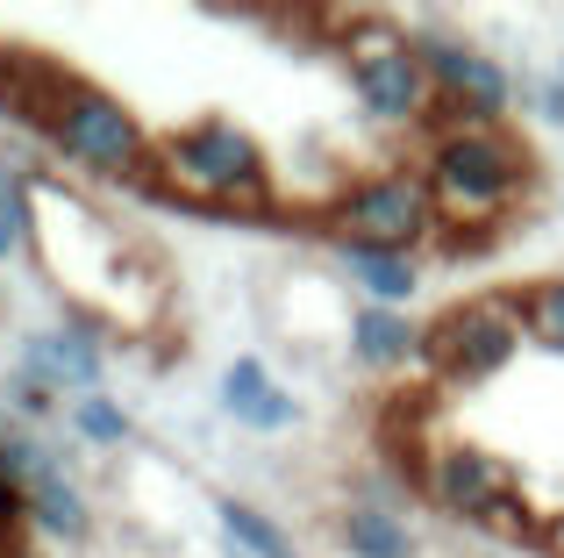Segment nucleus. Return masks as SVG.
<instances>
[{
    "label": "nucleus",
    "mask_w": 564,
    "mask_h": 558,
    "mask_svg": "<svg viewBox=\"0 0 564 558\" xmlns=\"http://www.w3.org/2000/svg\"><path fill=\"white\" fill-rule=\"evenodd\" d=\"M422 180L436 194L443 237H486L500 229L514 208L529 201V180H536V158L529 143H514L508 129H436L422 151Z\"/></svg>",
    "instance_id": "1"
},
{
    "label": "nucleus",
    "mask_w": 564,
    "mask_h": 558,
    "mask_svg": "<svg viewBox=\"0 0 564 558\" xmlns=\"http://www.w3.org/2000/svg\"><path fill=\"white\" fill-rule=\"evenodd\" d=\"M158 194L193 201V208H236V215H264L272 208V158L229 115H207V122L165 129L151 151V180Z\"/></svg>",
    "instance_id": "2"
},
{
    "label": "nucleus",
    "mask_w": 564,
    "mask_h": 558,
    "mask_svg": "<svg viewBox=\"0 0 564 558\" xmlns=\"http://www.w3.org/2000/svg\"><path fill=\"white\" fill-rule=\"evenodd\" d=\"M329 22L344 29V72H350V86H358L365 115H372L379 129L436 122V86H429L408 29L386 22V14H329Z\"/></svg>",
    "instance_id": "3"
},
{
    "label": "nucleus",
    "mask_w": 564,
    "mask_h": 558,
    "mask_svg": "<svg viewBox=\"0 0 564 558\" xmlns=\"http://www.w3.org/2000/svg\"><path fill=\"white\" fill-rule=\"evenodd\" d=\"M43 137H51V151L65 158L72 172H94V180H137V186L151 180L158 137L137 122V108H129V100L108 94V86L72 79V94L51 108Z\"/></svg>",
    "instance_id": "4"
},
{
    "label": "nucleus",
    "mask_w": 564,
    "mask_h": 558,
    "mask_svg": "<svg viewBox=\"0 0 564 558\" xmlns=\"http://www.w3.org/2000/svg\"><path fill=\"white\" fill-rule=\"evenodd\" d=\"M329 229L336 244H372V251H422L429 237H443L436 194H429L422 165H386L350 180L329 201Z\"/></svg>",
    "instance_id": "5"
},
{
    "label": "nucleus",
    "mask_w": 564,
    "mask_h": 558,
    "mask_svg": "<svg viewBox=\"0 0 564 558\" xmlns=\"http://www.w3.org/2000/svg\"><path fill=\"white\" fill-rule=\"evenodd\" d=\"M529 344V315L522 293H471V301L443 308L429 322V373L443 387H479V379H500Z\"/></svg>",
    "instance_id": "6"
},
{
    "label": "nucleus",
    "mask_w": 564,
    "mask_h": 558,
    "mask_svg": "<svg viewBox=\"0 0 564 558\" xmlns=\"http://www.w3.org/2000/svg\"><path fill=\"white\" fill-rule=\"evenodd\" d=\"M422 487L443 516L457 523H486V530H529L522 516V494H514V465L500 451L471 444V437H443L429 444L422 459Z\"/></svg>",
    "instance_id": "7"
},
{
    "label": "nucleus",
    "mask_w": 564,
    "mask_h": 558,
    "mask_svg": "<svg viewBox=\"0 0 564 558\" xmlns=\"http://www.w3.org/2000/svg\"><path fill=\"white\" fill-rule=\"evenodd\" d=\"M14 365H22V373H36L43 387L86 401V394H100L108 351H100V330H94V322H72V330H29L22 344H14Z\"/></svg>",
    "instance_id": "8"
},
{
    "label": "nucleus",
    "mask_w": 564,
    "mask_h": 558,
    "mask_svg": "<svg viewBox=\"0 0 564 558\" xmlns=\"http://www.w3.org/2000/svg\"><path fill=\"white\" fill-rule=\"evenodd\" d=\"M344 344L365 373H408V365H429V330L408 315V308H372L358 301L344 322Z\"/></svg>",
    "instance_id": "9"
},
{
    "label": "nucleus",
    "mask_w": 564,
    "mask_h": 558,
    "mask_svg": "<svg viewBox=\"0 0 564 558\" xmlns=\"http://www.w3.org/2000/svg\"><path fill=\"white\" fill-rule=\"evenodd\" d=\"M215 401H221V416H229V422H243V430H258V437H279V430L301 422L293 387H279L264 358H229V365H221Z\"/></svg>",
    "instance_id": "10"
},
{
    "label": "nucleus",
    "mask_w": 564,
    "mask_h": 558,
    "mask_svg": "<svg viewBox=\"0 0 564 558\" xmlns=\"http://www.w3.org/2000/svg\"><path fill=\"white\" fill-rule=\"evenodd\" d=\"M336 266L372 308H414L422 293V258L414 251H372V244H336Z\"/></svg>",
    "instance_id": "11"
},
{
    "label": "nucleus",
    "mask_w": 564,
    "mask_h": 558,
    "mask_svg": "<svg viewBox=\"0 0 564 558\" xmlns=\"http://www.w3.org/2000/svg\"><path fill=\"white\" fill-rule=\"evenodd\" d=\"M336 545L344 558H414V523L386 502H350L336 516Z\"/></svg>",
    "instance_id": "12"
},
{
    "label": "nucleus",
    "mask_w": 564,
    "mask_h": 558,
    "mask_svg": "<svg viewBox=\"0 0 564 558\" xmlns=\"http://www.w3.org/2000/svg\"><path fill=\"white\" fill-rule=\"evenodd\" d=\"M29 530L57 537V545H86L94 537V502L79 494V480H43L36 494H29Z\"/></svg>",
    "instance_id": "13"
},
{
    "label": "nucleus",
    "mask_w": 564,
    "mask_h": 558,
    "mask_svg": "<svg viewBox=\"0 0 564 558\" xmlns=\"http://www.w3.org/2000/svg\"><path fill=\"white\" fill-rule=\"evenodd\" d=\"M215 523H221V537H229L236 558H301V551H293V537L279 530V523L264 516L258 502H236V494H221V502H215Z\"/></svg>",
    "instance_id": "14"
},
{
    "label": "nucleus",
    "mask_w": 564,
    "mask_h": 558,
    "mask_svg": "<svg viewBox=\"0 0 564 558\" xmlns=\"http://www.w3.org/2000/svg\"><path fill=\"white\" fill-rule=\"evenodd\" d=\"M65 416H72V437H79V444H94V451H122L129 437H137L129 408L108 401V394H86V401H72Z\"/></svg>",
    "instance_id": "15"
},
{
    "label": "nucleus",
    "mask_w": 564,
    "mask_h": 558,
    "mask_svg": "<svg viewBox=\"0 0 564 558\" xmlns=\"http://www.w3.org/2000/svg\"><path fill=\"white\" fill-rule=\"evenodd\" d=\"M522 315H529V344L557 351L564 358V279H536L522 293Z\"/></svg>",
    "instance_id": "16"
},
{
    "label": "nucleus",
    "mask_w": 564,
    "mask_h": 558,
    "mask_svg": "<svg viewBox=\"0 0 564 558\" xmlns=\"http://www.w3.org/2000/svg\"><path fill=\"white\" fill-rule=\"evenodd\" d=\"M57 401H65V394H57V387H43V379H36V373H22V365H14V373L0 379V408H8L14 422H43Z\"/></svg>",
    "instance_id": "17"
},
{
    "label": "nucleus",
    "mask_w": 564,
    "mask_h": 558,
    "mask_svg": "<svg viewBox=\"0 0 564 558\" xmlns=\"http://www.w3.org/2000/svg\"><path fill=\"white\" fill-rule=\"evenodd\" d=\"M22 523H29V487L0 465V530H22Z\"/></svg>",
    "instance_id": "18"
},
{
    "label": "nucleus",
    "mask_w": 564,
    "mask_h": 558,
    "mask_svg": "<svg viewBox=\"0 0 564 558\" xmlns=\"http://www.w3.org/2000/svg\"><path fill=\"white\" fill-rule=\"evenodd\" d=\"M536 108H543V115H551V122L564 129V65L551 72V79H543V100H536Z\"/></svg>",
    "instance_id": "19"
},
{
    "label": "nucleus",
    "mask_w": 564,
    "mask_h": 558,
    "mask_svg": "<svg viewBox=\"0 0 564 558\" xmlns=\"http://www.w3.org/2000/svg\"><path fill=\"white\" fill-rule=\"evenodd\" d=\"M536 545H543V558H564V508H557V516L536 530Z\"/></svg>",
    "instance_id": "20"
},
{
    "label": "nucleus",
    "mask_w": 564,
    "mask_h": 558,
    "mask_svg": "<svg viewBox=\"0 0 564 558\" xmlns=\"http://www.w3.org/2000/svg\"><path fill=\"white\" fill-rule=\"evenodd\" d=\"M0 122H8V108H0Z\"/></svg>",
    "instance_id": "21"
},
{
    "label": "nucleus",
    "mask_w": 564,
    "mask_h": 558,
    "mask_svg": "<svg viewBox=\"0 0 564 558\" xmlns=\"http://www.w3.org/2000/svg\"><path fill=\"white\" fill-rule=\"evenodd\" d=\"M0 279H8V266H0Z\"/></svg>",
    "instance_id": "22"
}]
</instances>
